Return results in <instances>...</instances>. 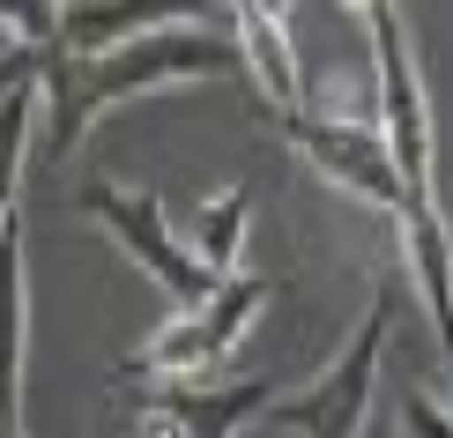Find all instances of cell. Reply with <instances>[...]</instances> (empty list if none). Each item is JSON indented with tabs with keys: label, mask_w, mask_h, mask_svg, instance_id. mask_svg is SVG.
<instances>
[{
	"label": "cell",
	"mask_w": 453,
	"mask_h": 438,
	"mask_svg": "<svg viewBox=\"0 0 453 438\" xmlns=\"http://www.w3.org/2000/svg\"><path fill=\"white\" fill-rule=\"evenodd\" d=\"M37 104H45V149H37V171L67 164L82 134L104 119V111L157 97V89H194V82H223V74H245V52L231 30L216 23H172L127 37V45L104 52H37Z\"/></svg>",
	"instance_id": "obj_1"
},
{
	"label": "cell",
	"mask_w": 453,
	"mask_h": 438,
	"mask_svg": "<svg viewBox=\"0 0 453 438\" xmlns=\"http://www.w3.org/2000/svg\"><path fill=\"white\" fill-rule=\"evenodd\" d=\"M372 30V89H380V134L402 164V186H409V208H439V127H431V89H424V67H417V45H409V23L394 0L365 15ZM402 208V216H409ZM394 216V223H402Z\"/></svg>",
	"instance_id": "obj_2"
},
{
	"label": "cell",
	"mask_w": 453,
	"mask_h": 438,
	"mask_svg": "<svg viewBox=\"0 0 453 438\" xmlns=\"http://www.w3.org/2000/svg\"><path fill=\"white\" fill-rule=\"evenodd\" d=\"M268 304H275V282L268 275H245V268L223 275L201 304H179V312L127 357V379H157V387H164V379H216L238 357L245 327H253Z\"/></svg>",
	"instance_id": "obj_3"
},
{
	"label": "cell",
	"mask_w": 453,
	"mask_h": 438,
	"mask_svg": "<svg viewBox=\"0 0 453 438\" xmlns=\"http://www.w3.org/2000/svg\"><path fill=\"white\" fill-rule=\"evenodd\" d=\"M387 327H394V290L380 282L357 319V334L327 357V372L312 387H297L290 402L268 409V424L297 431V438H365L372 424V402H380V357H387Z\"/></svg>",
	"instance_id": "obj_4"
},
{
	"label": "cell",
	"mask_w": 453,
	"mask_h": 438,
	"mask_svg": "<svg viewBox=\"0 0 453 438\" xmlns=\"http://www.w3.org/2000/svg\"><path fill=\"white\" fill-rule=\"evenodd\" d=\"M275 127H282V142H290L327 186L357 194L365 208H380V216H402V208H409L402 164H394V149H387L380 127H365V119H334V111H312V104L275 111Z\"/></svg>",
	"instance_id": "obj_5"
},
{
	"label": "cell",
	"mask_w": 453,
	"mask_h": 438,
	"mask_svg": "<svg viewBox=\"0 0 453 438\" xmlns=\"http://www.w3.org/2000/svg\"><path fill=\"white\" fill-rule=\"evenodd\" d=\"M82 208L104 223L111 238H119V253L134 260V268H142L149 282H157V290L172 297V304H201V297H209L216 282H223V275H209V268L194 260V245H186V238L172 231L164 201H157V194H142V186L89 179V186H82Z\"/></svg>",
	"instance_id": "obj_6"
},
{
	"label": "cell",
	"mask_w": 453,
	"mask_h": 438,
	"mask_svg": "<svg viewBox=\"0 0 453 438\" xmlns=\"http://www.w3.org/2000/svg\"><path fill=\"white\" fill-rule=\"evenodd\" d=\"M149 409H164L186 438H238L275 409V379H164L149 387Z\"/></svg>",
	"instance_id": "obj_7"
},
{
	"label": "cell",
	"mask_w": 453,
	"mask_h": 438,
	"mask_svg": "<svg viewBox=\"0 0 453 438\" xmlns=\"http://www.w3.org/2000/svg\"><path fill=\"white\" fill-rule=\"evenodd\" d=\"M30 387V275H23V208L0 223V416L23 431Z\"/></svg>",
	"instance_id": "obj_8"
},
{
	"label": "cell",
	"mask_w": 453,
	"mask_h": 438,
	"mask_svg": "<svg viewBox=\"0 0 453 438\" xmlns=\"http://www.w3.org/2000/svg\"><path fill=\"white\" fill-rule=\"evenodd\" d=\"M245 231H253V186H223V194L201 201V216H194V231H186V245H194V260H201L209 275H238Z\"/></svg>",
	"instance_id": "obj_9"
},
{
	"label": "cell",
	"mask_w": 453,
	"mask_h": 438,
	"mask_svg": "<svg viewBox=\"0 0 453 438\" xmlns=\"http://www.w3.org/2000/svg\"><path fill=\"white\" fill-rule=\"evenodd\" d=\"M30 127H37V67H15L0 82V223L15 216V194H23Z\"/></svg>",
	"instance_id": "obj_10"
},
{
	"label": "cell",
	"mask_w": 453,
	"mask_h": 438,
	"mask_svg": "<svg viewBox=\"0 0 453 438\" xmlns=\"http://www.w3.org/2000/svg\"><path fill=\"white\" fill-rule=\"evenodd\" d=\"M60 8L67 0H0V30L23 45V60H37L60 45Z\"/></svg>",
	"instance_id": "obj_11"
},
{
	"label": "cell",
	"mask_w": 453,
	"mask_h": 438,
	"mask_svg": "<svg viewBox=\"0 0 453 438\" xmlns=\"http://www.w3.org/2000/svg\"><path fill=\"white\" fill-rule=\"evenodd\" d=\"M402 438H453V409L439 402V394L409 387L402 394Z\"/></svg>",
	"instance_id": "obj_12"
},
{
	"label": "cell",
	"mask_w": 453,
	"mask_h": 438,
	"mask_svg": "<svg viewBox=\"0 0 453 438\" xmlns=\"http://www.w3.org/2000/svg\"><path fill=\"white\" fill-rule=\"evenodd\" d=\"M134 438H186V431H179L164 409H149V402H142V424H134Z\"/></svg>",
	"instance_id": "obj_13"
},
{
	"label": "cell",
	"mask_w": 453,
	"mask_h": 438,
	"mask_svg": "<svg viewBox=\"0 0 453 438\" xmlns=\"http://www.w3.org/2000/svg\"><path fill=\"white\" fill-rule=\"evenodd\" d=\"M342 8H357V15H372V8H380V0H342Z\"/></svg>",
	"instance_id": "obj_14"
},
{
	"label": "cell",
	"mask_w": 453,
	"mask_h": 438,
	"mask_svg": "<svg viewBox=\"0 0 453 438\" xmlns=\"http://www.w3.org/2000/svg\"><path fill=\"white\" fill-rule=\"evenodd\" d=\"M0 438H30V431H15V424H8V416H0Z\"/></svg>",
	"instance_id": "obj_15"
}]
</instances>
